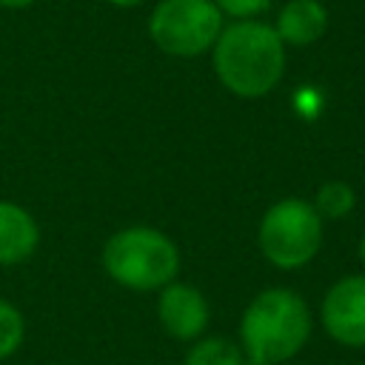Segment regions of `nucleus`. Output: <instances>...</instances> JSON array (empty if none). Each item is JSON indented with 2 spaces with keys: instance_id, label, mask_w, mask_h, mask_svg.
Masks as SVG:
<instances>
[{
  "instance_id": "f257e3e1",
  "label": "nucleus",
  "mask_w": 365,
  "mask_h": 365,
  "mask_svg": "<svg viewBox=\"0 0 365 365\" xmlns=\"http://www.w3.org/2000/svg\"><path fill=\"white\" fill-rule=\"evenodd\" d=\"M211 63L217 80L242 100L271 94L285 74V43L262 20H237L222 26Z\"/></svg>"
},
{
  "instance_id": "f03ea898",
  "label": "nucleus",
  "mask_w": 365,
  "mask_h": 365,
  "mask_svg": "<svg viewBox=\"0 0 365 365\" xmlns=\"http://www.w3.org/2000/svg\"><path fill=\"white\" fill-rule=\"evenodd\" d=\"M311 336V311L308 302L291 288H265L259 291L242 319H240V345L251 365H277L302 351Z\"/></svg>"
},
{
  "instance_id": "7ed1b4c3",
  "label": "nucleus",
  "mask_w": 365,
  "mask_h": 365,
  "mask_svg": "<svg viewBox=\"0 0 365 365\" xmlns=\"http://www.w3.org/2000/svg\"><path fill=\"white\" fill-rule=\"evenodd\" d=\"M103 268L123 288L154 291L174 282L180 271V251L163 231L151 225H131L106 240Z\"/></svg>"
},
{
  "instance_id": "20e7f679",
  "label": "nucleus",
  "mask_w": 365,
  "mask_h": 365,
  "mask_svg": "<svg viewBox=\"0 0 365 365\" xmlns=\"http://www.w3.org/2000/svg\"><path fill=\"white\" fill-rule=\"evenodd\" d=\"M257 242L271 265L285 271L302 268L322 245V217L302 197L277 200L259 220Z\"/></svg>"
},
{
  "instance_id": "39448f33",
  "label": "nucleus",
  "mask_w": 365,
  "mask_h": 365,
  "mask_svg": "<svg viewBox=\"0 0 365 365\" xmlns=\"http://www.w3.org/2000/svg\"><path fill=\"white\" fill-rule=\"evenodd\" d=\"M222 11L214 0H160L148 17L154 46L171 57H200L214 48Z\"/></svg>"
},
{
  "instance_id": "423d86ee",
  "label": "nucleus",
  "mask_w": 365,
  "mask_h": 365,
  "mask_svg": "<svg viewBox=\"0 0 365 365\" xmlns=\"http://www.w3.org/2000/svg\"><path fill=\"white\" fill-rule=\"evenodd\" d=\"M319 319L334 342L365 348V274H351L334 282L322 299Z\"/></svg>"
},
{
  "instance_id": "0eeeda50",
  "label": "nucleus",
  "mask_w": 365,
  "mask_h": 365,
  "mask_svg": "<svg viewBox=\"0 0 365 365\" xmlns=\"http://www.w3.org/2000/svg\"><path fill=\"white\" fill-rule=\"evenodd\" d=\"M157 317L165 334L174 339H197L208 325V302L194 285L168 282L160 288Z\"/></svg>"
},
{
  "instance_id": "6e6552de",
  "label": "nucleus",
  "mask_w": 365,
  "mask_h": 365,
  "mask_svg": "<svg viewBox=\"0 0 365 365\" xmlns=\"http://www.w3.org/2000/svg\"><path fill=\"white\" fill-rule=\"evenodd\" d=\"M285 46H311L328 31V9L322 0H288L274 23Z\"/></svg>"
},
{
  "instance_id": "1a4fd4ad",
  "label": "nucleus",
  "mask_w": 365,
  "mask_h": 365,
  "mask_svg": "<svg viewBox=\"0 0 365 365\" xmlns=\"http://www.w3.org/2000/svg\"><path fill=\"white\" fill-rule=\"evenodd\" d=\"M40 242V228L34 217L11 202L0 200V265H17L34 254Z\"/></svg>"
},
{
  "instance_id": "9d476101",
  "label": "nucleus",
  "mask_w": 365,
  "mask_h": 365,
  "mask_svg": "<svg viewBox=\"0 0 365 365\" xmlns=\"http://www.w3.org/2000/svg\"><path fill=\"white\" fill-rule=\"evenodd\" d=\"M182 365H245L242 348L225 336H205L194 342Z\"/></svg>"
},
{
  "instance_id": "9b49d317",
  "label": "nucleus",
  "mask_w": 365,
  "mask_h": 365,
  "mask_svg": "<svg viewBox=\"0 0 365 365\" xmlns=\"http://www.w3.org/2000/svg\"><path fill=\"white\" fill-rule=\"evenodd\" d=\"M311 205L317 208L319 217L339 220V217H345V214L354 211V205H356V194H354V188H351L348 182H342V180H331V182H322V185L317 188V197H314Z\"/></svg>"
},
{
  "instance_id": "f8f14e48",
  "label": "nucleus",
  "mask_w": 365,
  "mask_h": 365,
  "mask_svg": "<svg viewBox=\"0 0 365 365\" xmlns=\"http://www.w3.org/2000/svg\"><path fill=\"white\" fill-rule=\"evenodd\" d=\"M23 334H26L23 314H20L11 302L0 299V359L11 356V354L20 348Z\"/></svg>"
},
{
  "instance_id": "ddd939ff",
  "label": "nucleus",
  "mask_w": 365,
  "mask_h": 365,
  "mask_svg": "<svg viewBox=\"0 0 365 365\" xmlns=\"http://www.w3.org/2000/svg\"><path fill=\"white\" fill-rule=\"evenodd\" d=\"M214 6L234 20H257L262 11H268L271 0H214Z\"/></svg>"
},
{
  "instance_id": "4468645a",
  "label": "nucleus",
  "mask_w": 365,
  "mask_h": 365,
  "mask_svg": "<svg viewBox=\"0 0 365 365\" xmlns=\"http://www.w3.org/2000/svg\"><path fill=\"white\" fill-rule=\"evenodd\" d=\"M37 0H0V6L3 9H11V11H20V9H29V6H34Z\"/></svg>"
},
{
  "instance_id": "2eb2a0df",
  "label": "nucleus",
  "mask_w": 365,
  "mask_h": 365,
  "mask_svg": "<svg viewBox=\"0 0 365 365\" xmlns=\"http://www.w3.org/2000/svg\"><path fill=\"white\" fill-rule=\"evenodd\" d=\"M111 6H117V9H134V6H140L143 0H108Z\"/></svg>"
},
{
  "instance_id": "dca6fc26",
  "label": "nucleus",
  "mask_w": 365,
  "mask_h": 365,
  "mask_svg": "<svg viewBox=\"0 0 365 365\" xmlns=\"http://www.w3.org/2000/svg\"><path fill=\"white\" fill-rule=\"evenodd\" d=\"M359 262H362V268H365V234H362V240H359Z\"/></svg>"
}]
</instances>
